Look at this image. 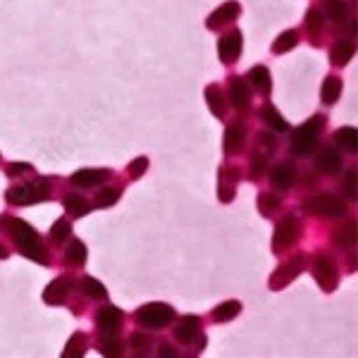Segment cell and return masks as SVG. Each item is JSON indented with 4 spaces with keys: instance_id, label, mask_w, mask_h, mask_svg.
I'll return each mask as SVG.
<instances>
[{
    "instance_id": "obj_6",
    "label": "cell",
    "mask_w": 358,
    "mask_h": 358,
    "mask_svg": "<svg viewBox=\"0 0 358 358\" xmlns=\"http://www.w3.org/2000/svg\"><path fill=\"white\" fill-rule=\"evenodd\" d=\"M313 275L320 285L322 292H334L339 285V275L337 268H334V261L327 253H315L313 256Z\"/></svg>"
},
{
    "instance_id": "obj_20",
    "label": "cell",
    "mask_w": 358,
    "mask_h": 358,
    "mask_svg": "<svg viewBox=\"0 0 358 358\" xmlns=\"http://www.w3.org/2000/svg\"><path fill=\"white\" fill-rule=\"evenodd\" d=\"M206 101L208 106H210L213 115H217V117H224V110H227V96H224V91L220 89L217 84H210L206 89Z\"/></svg>"
},
{
    "instance_id": "obj_41",
    "label": "cell",
    "mask_w": 358,
    "mask_h": 358,
    "mask_svg": "<svg viewBox=\"0 0 358 358\" xmlns=\"http://www.w3.org/2000/svg\"><path fill=\"white\" fill-rule=\"evenodd\" d=\"M146 170H148V158H143V155H141V158L131 160V165H129V177H134V179H136V177H141Z\"/></svg>"
},
{
    "instance_id": "obj_18",
    "label": "cell",
    "mask_w": 358,
    "mask_h": 358,
    "mask_svg": "<svg viewBox=\"0 0 358 358\" xmlns=\"http://www.w3.org/2000/svg\"><path fill=\"white\" fill-rule=\"evenodd\" d=\"M236 179H239V172L236 170H232V167H220V201L222 203L234 199Z\"/></svg>"
},
{
    "instance_id": "obj_15",
    "label": "cell",
    "mask_w": 358,
    "mask_h": 358,
    "mask_svg": "<svg viewBox=\"0 0 358 358\" xmlns=\"http://www.w3.org/2000/svg\"><path fill=\"white\" fill-rule=\"evenodd\" d=\"M246 141V127L241 122H232L224 131V153H236Z\"/></svg>"
},
{
    "instance_id": "obj_14",
    "label": "cell",
    "mask_w": 358,
    "mask_h": 358,
    "mask_svg": "<svg viewBox=\"0 0 358 358\" xmlns=\"http://www.w3.org/2000/svg\"><path fill=\"white\" fill-rule=\"evenodd\" d=\"M201 334V320L199 315H184L175 327V337L182 344H194V337Z\"/></svg>"
},
{
    "instance_id": "obj_8",
    "label": "cell",
    "mask_w": 358,
    "mask_h": 358,
    "mask_svg": "<svg viewBox=\"0 0 358 358\" xmlns=\"http://www.w3.org/2000/svg\"><path fill=\"white\" fill-rule=\"evenodd\" d=\"M241 48H244V36H241L239 29H232L220 38L217 43V53H220L222 65H236L241 57Z\"/></svg>"
},
{
    "instance_id": "obj_23",
    "label": "cell",
    "mask_w": 358,
    "mask_h": 358,
    "mask_svg": "<svg viewBox=\"0 0 358 358\" xmlns=\"http://www.w3.org/2000/svg\"><path fill=\"white\" fill-rule=\"evenodd\" d=\"M342 86H344L342 79H339L337 74H330V77L325 79V84H322V103H325V106L337 103L339 96H342Z\"/></svg>"
},
{
    "instance_id": "obj_24",
    "label": "cell",
    "mask_w": 358,
    "mask_h": 358,
    "mask_svg": "<svg viewBox=\"0 0 358 358\" xmlns=\"http://www.w3.org/2000/svg\"><path fill=\"white\" fill-rule=\"evenodd\" d=\"M351 57H354V43L351 41H337L332 45V50H330L332 65L344 67V65H349Z\"/></svg>"
},
{
    "instance_id": "obj_22",
    "label": "cell",
    "mask_w": 358,
    "mask_h": 358,
    "mask_svg": "<svg viewBox=\"0 0 358 358\" xmlns=\"http://www.w3.org/2000/svg\"><path fill=\"white\" fill-rule=\"evenodd\" d=\"M299 41H301V36H299L296 29H287V31H282L280 36L275 38V43H273V53H275V55L287 53V50L296 48Z\"/></svg>"
},
{
    "instance_id": "obj_31",
    "label": "cell",
    "mask_w": 358,
    "mask_h": 358,
    "mask_svg": "<svg viewBox=\"0 0 358 358\" xmlns=\"http://www.w3.org/2000/svg\"><path fill=\"white\" fill-rule=\"evenodd\" d=\"M65 258L69 265H84L86 263V244L84 241H72L65 251Z\"/></svg>"
},
{
    "instance_id": "obj_39",
    "label": "cell",
    "mask_w": 358,
    "mask_h": 358,
    "mask_svg": "<svg viewBox=\"0 0 358 358\" xmlns=\"http://www.w3.org/2000/svg\"><path fill=\"white\" fill-rule=\"evenodd\" d=\"M98 351H101L103 356H120V354H122V342H120V339L108 337V339H103V342L98 344Z\"/></svg>"
},
{
    "instance_id": "obj_17",
    "label": "cell",
    "mask_w": 358,
    "mask_h": 358,
    "mask_svg": "<svg viewBox=\"0 0 358 358\" xmlns=\"http://www.w3.org/2000/svg\"><path fill=\"white\" fill-rule=\"evenodd\" d=\"M246 82L251 84L253 89L258 91V94H263V96L268 94L270 86H273V79H270V72H268V67H265V65H256V67L248 69Z\"/></svg>"
},
{
    "instance_id": "obj_36",
    "label": "cell",
    "mask_w": 358,
    "mask_h": 358,
    "mask_svg": "<svg viewBox=\"0 0 358 358\" xmlns=\"http://www.w3.org/2000/svg\"><path fill=\"white\" fill-rule=\"evenodd\" d=\"M334 241H337L339 246H349V244H354V241H356V222L344 224V227L339 229L337 234H334Z\"/></svg>"
},
{
    "instance_id": "obj_10",
    "label": "cell",
    "mask_w": 358,
    "mask_h": 358,
    "mask_svg": "<svg viewBox=\"0 0 358 358\" xmlns=\"http://www.w3.org/2000/svg\"><path fill=\"white\" fill-rule=\"evenodd\" d=\"M239 15H241V5L236 3V0H229V3L220 5L215 13L208 17L206 27L210 29V31H220L222 27H227V24H232V22L239 20Z\"/></svg>"
},
{
    "instance_id": "obj_34",
    "label": "cell",
    "mask_w": 358,
    "mask_h": 358,
    "mask_svg": "<svg viewBox=\"0 0 358 358\" xmlns=\"http://www.w3.org/2000/svg\"><path fill=\"white\" fill-rule=\"evenodd\" d=\"M69 236H72V222L69 220H57L53 224V229H50V239H53L55 244H62Z\"/></svg>"
},
{
    "instance_id": "obj_13",
    "label": "cell",
    "mask_w": 358,
    "mask_h": 358,
    "mask_svg": "<svg viewBox=\"0 0 358 358\" xmlns=\"http://www.w3.org/2000/svg\"><path fill=\"white\" fill-rule=\"evenodd\" d=\"M227 96H229V103H232L236 110H244L248 103H251V89L246 86V79H241V77L229 79Z\"/></svg>"
},
{
    "instance_id": "obj_35",
    "label": "cell",
    "mask_w": 358,
    "mask_h": 358,
    "mask_svg": "<svg viewBox=\"0 0 358 358\" xmlns=\"http://www.w3.org/2000/svg\"><path fill=\"white\" fill-rule=\"evenodd\" d=\"M120 201V192L117 189H101L96 194V206L98 208H110Z\"/></svg>"
},
{
    "instance_id": "obj_2",
    "label": "cell",
    "mask_w": 358,
    "mask_h": 358,
    "mask_svg": "<svg viewBox=\"0 0 358 358\" xmlns=\"http://www.w3.org/2000/svg\"><path fill=\"white\" fill-rule=\"evenodd\" d=\"M50 182L53 179H36L31 184H17V187L8 189L5 199L15 206H36L41 201L50 199Z\"/></svg>"
},
{
    "instance_id": "obj_9",
    "label": "cell",
    "mask_w": 358,
    "mask_h": 358,
    "mask_svg": "<svg viewBox=\"0 0 358 358\" xmlns=\"http://www.w3.org/2000/svg\"><path fill=\"white\" fill-rule=\"evenodd\" d=\"M303 268H306V256L303 253H299L294 261L280 265V268L275 270L273 277H270V289H282V287H287L292 280H296V277L301 275Z\"/></svg>"
},
{
    "instance_id": "obj_45",
    "label": "cell",
    "mask_w": 358,
    "mask_h": 358,
    "mask_svg": "<svg viewBox=\"0 0 358 358\" xmlns=\"http://www.w3.org/2000/svg\"><path fill=\"white\" fill-rule=\"evenodd\" d=\"M158 354H160V356H177V354H175V349H172V346H167V344L160 346Z\"/></svg>"
},
{
    "instance_id": "obj_44",
    "label": "cell",
    "mask_w": 358,
    "mask_h": 358,
    "mask_svg": "<svg viewBox=\"0 0 358 358\" xmlns=\"http://www.w3.org/2000/svg\"><path fill=\"white\" fill-rule=\"evenodd\" d=\"M344 189L349 192L351 199H354V196H356V170H351L349 175L344 177Z\"/></svg>"
},
{
    "instance_id": "obj_7",
    "label": "cell",
    "mask_w": 358,
    "mask_h": 358,
    "mask_svg": "<svg viewBox=\"0 0 358 358\" xmlns=\"http://www.w3.org/2000/svg\"><path fill=\"white\" fill-rule=\"evenodd\" d=\"M344 203L334 194H317L306 201V213H313L320 217H339L344 215Z\"/></svg>"
},
{
    "instance_id": "obj_27",
    "label": "cell",
    "mask_w": 358,
    "mask_h": 358,
    "mask_svg": "<svg viewBox=\"0 0 358 358\" xmlns=\"http://www.w3.org/2000/svg\"><path fill=\"white\" fill-rule=\"evenodd\" d=\"M241 303L239 301H224L213 310V322H229L232 317L239 315Z\"/></svg>"
},
{
    "instance_id": "obj_21",
    "label": "cell",
    "mask_w": 358,
    "mask_h": 358,
    "mask_svg": "<svg viewBox=\"0 0 358 358\" xmlns=\"http://www.w3.org/2000/svg\"><path fill=\"white\" fill-rule=\"evenodd\" d=\"M108 175H110L108 170H82V172H77V175H72V184L74 187L89 189V187H96V184L106 182Z\"/></svg>"
},
{
    "instance_id": "obj_29",
    "label": "cell",
    "mask_w": 358,
    "mask_h": 358,
    "mask_svg": "<svg viewBox=\"0 0 358 358\" xmlns=\"http://www.w3.org/2000/svg\"><path fill=\"white\" fill-rule=\"evenodd\" d=\"M82 292L89 299H108V289L94 277H82Z\"/></svg>"
},
{
    "instance_id": "obj_3",
    "label": "cell",
    "mask_w": 358,
    "mask_h": 358,
    "mask_svg": "<svg viewBox=\"0 0 358 358\" xmlns=\"http://www.w3.org/2000/svg\"><path fill=\"white\" fill-rule=\"evenodd\" d=\"M325 122H327L325 115H315V117H310L308 122H303L296 131H294L292 151L296 155H308L317 146V134H320V129L325 127Z\"/></svg>"
},
{
    "instance_id": "obj_28",
    "label": "cell",
    "mask_w": 358,
    "mask_h": 358,
    "mask_svg": "<svg viewBox=\"0 0 358 358\" xmlns=\"http://www.w3.org/2000/svg\"><path fill=\"white\" fill-rule=\"evenodd\" d=\"M263 122L268 124V127H273L275 131H287V129H289L287 120L282 117V115L277 113V108H275V106H270V103L263 108Z\"/></svg>"
},
{
    "instance_id": "obj_30",
    "label": "cell",
    "mask_w": 358,
    "mask_h": 358,
    "mask_svg": "<svg viewBox=\"0 0 358 358\" xmlns=\"http://www.w3.org/2000/svg\"><path fill=\"white\" fill-rule=\"evenodd\" d=\"M280 208V199L273 192H265L258 196V210H261L263 217H273V213Z\"/></svg>"
},
{
    "instance_id": "obj_33",
    "label": "cell",
    "mask_w": 358,
    "mask_h": 358,
    "mask_svg": "<svg viewBox=\"0 0 358 358\" xmlns=\"http://www.w3.org/2000/svg\"><path fill=\"white\" fill-rule=\"evenodd\" d=\"M325 20H327V15L322 13L320 8H310L308 15H306V27L310 29V34H320L322 27H325Z\"/></svg>"
},
{
    "instance_id": "obj_25",
    "label": "cell",
    "mask_w": 358,
    "mask_h": 358,
    "mask_svg": "<svg viewBox=\"0 0 358 358\" xmlns=\"http://www.w3.org/2000/svg\"><path fill=\"white\" fill-rule=\"evenodd\" d=\"M91 206L89 201L84 199V196H77V194H69L65 196V210L69 213L72 217H82L86 213H91Z\"/></svg>"
},
{
    "instance_id": "obj_26",
    "label": "cell",
    "mask_w": 358,
    "mask_h": 358,
    "mask_svg": "<svg viewBox=\"0 0 358 358\" xmlns=\"http://www.w3.org/2000/svg\"><path fill=\"white\" fill-rule=\"evenodd\" d=\"M356 138H358L356 127H342L339 131H334V143H337V146H342L344 151L356 153Z\"/></svg>"
},
{
    "instance_id": "obj_12",
    "label": "cell",
    "mask_w": 358,
    "mask_h": 358,
    "mask_svg": "<svg viewBox=\"0 0 358 358\" xmlns=\"http://www.w3.org/2000/svg\"><path fill=\"white\" fill-rule=\"evenodd\" d=\"M96 325H98V330H101V332L115 334L120 330V325H122V310L115 308V306H108V308L98 310Z\"/></svg>"
},
{
    "instance_id": "obj_4",
    "label": "cell",
    "mask_w": 358,
    "mask_h": 358,
    "mask_svg": "<svg viewBox=\"0 0 358 358\" xmlns=\"http://www.w3.org/2000/svg\"><path fill=\"white\" fill-rule=\"evenodd\" d=\"M172 317H175V310L165 303H148L136 310V322L148 330H163L165 325H170Z\"/></svg>"
},
{
    "instance_id": "obj_19",
    "label": "cell",
    "mask_w": 358,
    "mask_h": 358,
    "mask_svg": "<svg viewBox=\"0 0 358 358\" xmlns=\"http://www.w3.org/2000/svg\"><path fill=\"white\" fill-rule=\"evenodd\" d=\"M270 179H273L275 187L280 189H289L294 182H296V167H294L292 163H280L273 167V175H270Z\"/></svg>"
},
{
    "instance_id": "obj_46",
    "label": "cell",
    "mask_w": 358,
    "mask_h": 358,
    "mask_svg": "<svg viewBox=\"0 0 358 358\" xmlns=\"http://www.w3.org/2000/svg\"><path fill=\"white\" fill-rule=\"evenodd\" d=\"M0 258H8V248L5 246H0Z\"/></svg>"
},
{
    "instance_id": "obj_16",
    "label": "cell",
    "mask_w": 358,
    "mask_h": 358,
    "mask_svg": "<svg viewBox=\"0 0 358 358\" xmlns=\"http://www.w3.org/2000/svg\"><path fill=\"white\" fill-rule=\"evenodd\" d=\"M342 165H344L342 155L337 153V148L327 146L317 153V167H320L322 172H327V175H337V172L342 170Z\"/></svg>"
},
{
    "instance_id": "obj_11",
    "label": "cell",
    "mask_w": 358,
    "mask_h": 358,
    "mask_svg": "<svg viewBox=\"0 0 358 358\" xmlns=\"http://www.w3.org/2000/svg\"><path fill=\"white\" fill-rule=\"evenodd\" d=\"M69 289H72V280L69 277H55L43 292V301L48 306H60L67 301Z\"/></svg>"
},
{
    "instance_id": "obj_5",
    "label": "cell",
    "mask_w": 358,
    "mask_h": 358,
    "mask_svg": "<svg viewBox=\"0 0 358 358\" xmlns=\"http://www.w3.org/2000/svg\"><path fill=\"white\" fill-rule=\"evenodd\" d=\"M299 236H301V222H299V217H294V215L282 217V220L277 222V227H275L273 248L277 253L285 251V248H289L292 244H296Z\"/></svg>"
},
{
    "instance_id": "obj_42",
    "label": "cell",
    "mask_w": 358,
    "mask_h": 358,
    "mask_svg": "<svg viewBox=\"0 0 358 358\" xmlns=\"http://www.w3.org/2000/svg\"><path fill=\"white\" fill-rule=\"evenodd\" d=\"M31 172V165L29 163H13L8 167V175L10 177H20V175H29Z\"/></svg>"
},
{
    "instance_id": "obj_32",
    "label": "cell",
    "mask_w": 358,
    "mask_h": 358,
    "mask_svg": "<svg viewBox=\"0 0 358 358\" xmlns=\"http://www.w3.org/2000/svg\"><path fill=\"white\" fill-rule=\"evenodd\" d=\"M84 351H86V334L74 332L72 339H69V344L65 346V351H62V356H65V358H74V356H82Z\"/></svg>"
},
{
    "instance_id": "obj_1",
    "label": "cell",
    "mask_w": 358,
    "mask_h": 358,
    "mask_svg": "<svg viewBox=\"0 0 358 358\" xmlns=\"http://www.w3.org/2000/svg\"><path fill=\"white\" fill-rule=\"evenodd\" d=\"M0 229L13 236L15 244H17V251H20L22 256L31 258V261H36V263L48 265V251L43 248L41 239H38L36 229H34L31 224H27L24 220L13 217V215H0Z\"/></svg>"
},
{
    "instance_id": "obj_37",
    "label": "cell",
    "mask_w": 358,
    "mask_h": 358,
    "mask_svg": "<svg viewBox=\"0 0 358 358\" xmlns=\"http://www.w3.org/2000/svg\"><path fill=\"white\" fill-rule=\"evenodd\" d=\"M346 3L344 0H327V15H330V20L334 22H344V17H346Z\"/></svg>"
},
{
    "instance_id": "obj_43",
    "label": "cell",
    "mask_w": 358,
    "mask_h": 358,
    "mask_svg": "<svg viewBox=\"0 0 358 358\" xmlns=\"http://www.w3.org/2000/svg\"><path fill=\"white\" fill-rule=\"evenodd\" d=\"M258 138H261V143H263V146H265V151H268V153H275V148H277V141H275V136L270 134V131H263V134L258 136Z\"/></svg>"
},
{
    "instance_id": "obj_38",
    "label": "cell",
    "mask_w": 358,
    "mask_h": 358,
    "mask_svg": "<svg viewBox=\"0 0 358 358\" xmlns=\"http://www.w3.org/2000/svg\"><path fill=\"white\" fill-rule=\"evenodd\" d=\"M129 344H131V349H134L136 354H141V356H146L148 351H151V339H148V334L134 332V334H131V339H129Z\"/></svg>"
},
{
    "instance_id": "obj_40",
    "label": "cell",
    "mask_w": 358,
    "mask_h": 358,
    "mask_svg": "<svg viewBox=\"0 0 358 358\" xmlns=\"http://www.w3.org/2000/svg\"><path fill=\"white\" fill-rule=\"evenodd\" d=\"M265 165H268V155L256 153L251 158V172H248V177H251V179H261L263 172H265Z\"/></svg>"
}]
</instances>
